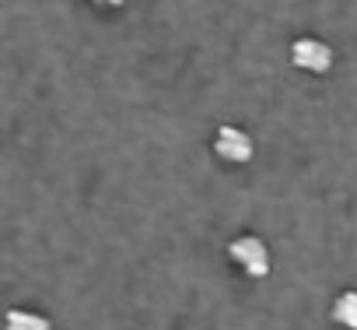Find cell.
Returning <instances> with one entry per match:
<instances>
[{
    "label": "cell",
    "instance_id": "cell-3",
    "mask_svg": "<svg viewBox=\"0 0 357 330\" xmlns=\"http://www.w3.org/2000/svg\"><path fill=\"white\" fill-rule=\"evenodd\" d=\"M287 53H291V67L301 71V74H312V78L329 74V71H333V60H336V57H333V46L322 43V39H315V36L294 39Z\"/></svg>",
    "mask_w": 357,
    "mask_h": 330
},
{
    "label": "cell",
    "instance_id": "cell-1",
    "mask_svg": "<svg viewBox=\"0 0 357 330\" xmlns=\"http://www.w3.org/2000/svg\"><path fill=\"white\" fill-rule=\"evenodd\" d=\"M228 260H231L245 278H252V281H259V278H266V274L273 271V253H270V246H266L259 236H252V232L235 236V239L228 243Z\"/></svg>",
    "mask_w": 357,
    "mask_h": 330
},
{
    "label": "cell",
    "instance_id": "cell-6",
    "mask_svg": "<svg viewBox=\"0 0 357 330\" xmlns=\"http://www.w3.org/2000/svg\"><path fill=\"white\" fill-rule=\"evenodd\" d=\"M91 4H95L98 11H123L126 0H91Z\"/></svg>",
    "mask_w": 357,
    "mask_h": 330
},
{
    "label": "cell",
    "instance_id": "cell-4",
    "mask_svg": "<svg viewBox=\"0 0 357 330\" xmlns=\"http://www.w3.org/2000/svg\"><path fill=\"white\" fill-rule=\"evenodd\" d=\"M329 320L340 330H357V288H343L333 306H329Z\"/></svg>",
    "mask_w": 357,
    "mask_h": 330
},
{
    "label": "cell",
    "instance_id": "cell-2",
    "mask_svg": "<svg viewBox=\"0 0 357 330\" xmlns=\"http://www.w3.org/2000/svg\"><path fill=\"white\" fill-rule=\"evenodd\" d=\"M211 151L218 155V162L225 165H249L252 155H256V141L249 130L235 127V123H221L214 130V141H211Z\"/></svg>",
    "mask_w": 357,
    "mask_h": 330
},
{
    "label": "cell",
    "instance_id": "cell-5",
    "mask_svg": "<svg viewBox=\"0 0 357 330\" xmlns=\"http://www.w3.org/2000/svg\"><path fill=\"white\" fill-rule=\"evenodd\" d=\"M4 330H53V323H50V316H43L36 309L15 306L4 313Z\"/></svg>",
    "mask_w": 357,
    "mask_h": 330
}]
</instances>
